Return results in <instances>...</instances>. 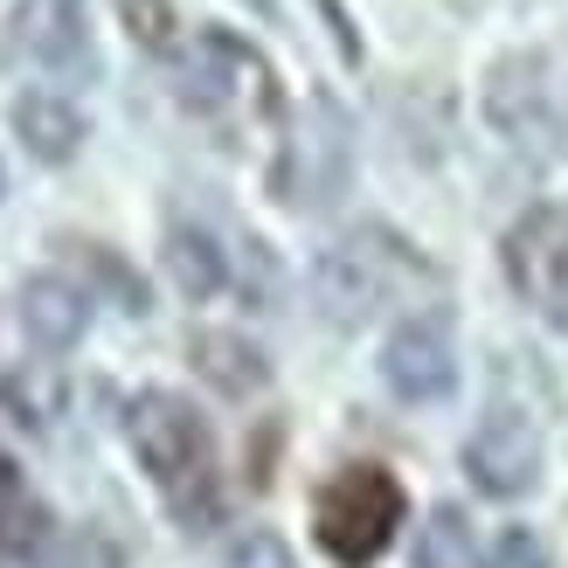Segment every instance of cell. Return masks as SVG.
<instances>
[{
	"instance_id": "15",
	"label": "cell",
	"mask_w": 568,
	"mask_h": 568,
	"mask_svg": "<svg viewBox=\"0 0 568 568\" xmlns=\"http://www.w3.org/2000/svg\"><path fill=\"white\" fill-rule=\"evenodd\" d=\"M471 561V527L458 506H437L416 534V568H465Z\"/></svg>"
},
{
	"instance_id": "20",
	"label": "cell",
	"mask_w": 568,
	"mask_h": 568,
	"mask_svg": "<svg viewBox=\"0 0 568 568\" xmlns=\"http://www.w3.org/2000/svg\"><path fill=\"white\" fill-rule=\"evenodd\" d=\"M486 568H548V555L527 527H499L493 548H486Z\"/></svg>"
},
{
	"instance_id": "2",
	"label": "cell",
	"mask_w": 568,
	"mask_h": 568,
	"mask_svg": "<svg viewBox=\"0 0 568 568\" xmlns=\"http://www.w3.org/2000/svg\"><path fill=\"white\" fill-rule=\"evenodd\" d=\"M430 277V264L416 257V250L395 236V230H347L339 243L320 250V264H312V298L333 326H361L367 312H382L403 284Z\"/></svg>"
},
{
	"instance_id": "6",
	"label": "cell",
	"mask_w": 568,
	"mask_h": 568,
	"mask_svg": "<svg viewBox=\"0 0 568 568\" xmlns=\"http://www.w3.org/2000/svg\"><path fill=\"white\" fill-rule=\"evenodd\" d=\"M506 277H514V292L541 320H568V209L561 202H541L514 222V236H506Z\"/></svg>"
},
{
	"instance_id": "17",
	"label": "cell",
	"mask_w": 568,
	"mask_h": 568,
	"mask_svg": "<svg viewBox=\"0 0 568 568\" xmlns=\"http://www.w3.org/2000/svg\"><path fill=\"white\" fill-rule=\"evenodd\" d=\"M222 568H298V561L271 527H236L230 541H222Z\"/></svg>"
},
{
	"instance_id": "5",
	"label": "cell",
	"mask_w": 568,
	"mask_h": 568,
	"mask_svg": "<svg viewBox=\"0 0 568 568\" xmlns=\"http://www.w3.org/2000/svg\"><path fill=\"white\" fill-rule=\"evenodd\" d=\"M347 166H354V125L333 98H312L298 132L284 139V153L271 166V194L284 209H326L339 187H347Z\"/></svg>"
},
{
	"instance_id": "16",
	"label": "cell",
	"mask_w": 568,
	"mask_h": 568,
	"mask_svg": "<svg viewBox=\"0 0 568 568\" xmlns=\"http://www.w3.org/2000/svg\"><path fill=\"white\" fill-rule=\"evenodd\" d=\"M49 548V506L42 499H14V506H0V555H21V561H36Z\"/></svg>"
},
{
	"instance_id": "14",
	"label": "cell",
	"mask_w": 568,
	"mask_h": 568,
	"mask_svg": "<svg viewBox=\"0 0 568 568\" xmlns=\"http://www.w3.org/2000/svg\"><path fill=\"white\" fill-rule=\"evenodd\" d=\"M166 271L187 298H215L222 284H230V250H222L202 222H174L166 230Z\"/></svg>"
},
{
	"instance_id": "19",
	"label": "cell",
	"mask_w": 568,
	"mask_h": 568,
	"mask_svg": "<svg viewBox=\"0 0 568 568\" xmlns=\"http://www.w3.org/2000/svg\"><path fill=\"white\" fill-rule=\"evenodd\" d=\"M83 264L98 271V284H111V298H119L125 312H146V284H139V271H125L111 250H98V243H83Z\"/></svg>"
},
{
	"instance_id": "3",
	"label": "cell",
	"mask_w": 568,
	"mask_h": 568,
	"mask_svg": "<svg viewBox=\"0 0 568 568\" xmlns=\"http://www.w3.org/2000/svg\"><path fill=\"white\" fill-rule=\"evenodd\" d=\"M403 486H395V471L382 465H347L333 471L320 499H312V534H320V548L339 561V568H367L388 541L395 527H403Z\"/></svg>"
},
{
	"instance_id": "21",
	"label": "cell",
	"mask_w": 568,
	"mask_h": 568,
	"mask_svg": "<svg viewBox=\"0 0 568 568\" xmlns=\"http://www.w3.org/2000/svg\"><path fill=\"white\" fill-rule=\"evenodd\" d=\"M0 395L21 409V423H49L55 416V382H28V375H8L0 382Z\"/></svg>"
},
{
	"instance_id": "10",
	"label": "cell",
	"mask_w": 568,
	"mask_h": 568,
	"mask_svg": "<svg viewBox=\"0 0 568 568\" xmlns=\"http://www.w3.org/2000/svg\"><path fill=\"white\" fill-rule=\"evenodd\" d=\"M14 42L49 70H91V28H83V0H21Z\"/></svg>"
},
{
	"instance_id": "7",
	"label": "cell",
	"mask_w": 568,
	"mask_h": 568,
	"mask_svg": "<svg viewBox=\"0 0 568 568\" xmlns=\"http://www.w3.org/2000/svg\"><path fill=\"white\" fill-rule=\"evenodd\" d=\"M382 382L403 403H444L458 388V347H450V320L444 312H409L382 347Z\"/></svg>"
},
{
	"instance_id": "12",
	"label": "cell",
	"mask_w": 568,
	"mask_h": 568,
	"mask_svg": "<svg viewBox=\"0 0 568 568\" xmlns=\"http://www.w3.org/2000/svg\"><path fill=\"white\" fill-rule=\"evenodd\" d=\"M14 132H21V146L36 153V160L63 166L83 146V111L70 98H55V91H21L14 98Z\"/></svg>"
},
{
	"instance_id": "18",
	"label": "cell",
	"mask_w": 568,
	"mask_h": 568,
	"mask_svg": "<svg viewBox=\"0 0 568 568\" xmlns=\"http://www.w3.org/2000/svg\"><path fill=\"white\" fill-rule=\"evenodd\" d=\"M119 8H125V28H132V36H139V49H174V0H119Z\"/></svg>"
},
{
	"instance_id": "11",
	"label": "cell",
	"mask_w": 568,
	"mask_h": 568,
	"mask_svg": "<svg viewBox=\"0 0 568 568\" xmlns=\"http://www.w3.org/2000/svg\"><path fill=\"white\" fill-rule=\"evenodd\" d=\"M14 305H21V333L36 339V347H49V354L77 347L83 326H91V292H83V284H70V277H55V271L28 277Z\"/></svg>"
},
{
	"instance_id": "24",
	"label": "cell",
	"mask_w": 568,
	"mask_h": 568,
	"mask_svg": "<svg viewBox=\"0 0 568 568\" xmlns=\"http://www.w3.org/2000/svg\"><path fill=\"white\" fill-rule=\"evenodd\" d=\"M0 187H8V174H0Z\"/></svg>"
},
{
	"instance_id": "13",
	"label": "cell",
	"mask_w": 568,
	"mask_h": 568,
	"mask_svg": "<svg viewBox=\"0 0 568 568\" xmlns=\"http://www.w3.org/2000/svg\"><path fill=\"white\" fill-rule=\"evenodd\" d=\"M187 361L202 367L222 395H250V388H264V375H271L264 354L250 347L243 333H222V326H202V333H194V339H187Z\"/></svg>"
},
{
	"instance_id": "9",
	"label": "cell",
	"mask_w": 568,
	"mask_h": 568,
	"mask_svg": "<svg viewBox=\"0 0 568 568\" xmlns=\"http://www.w3.org/2000/svg\"><path fill=\"white\" fill-rule=\"evenodd\" d=\"M486 111H493V125H499L506 139H514V146H548V139H555L548 70L534 63V55H506V63H493Z\"/></svg>"
},
{
	"instance_id": "23",
	"label": "cell",
	"mask_w": 568,
	"mask_h": 568,
	"mask_svg": "<svg viewBox=\"0 0 568 568\" xmlns=\"http://www.w3.org/2000/svg\"><path fill=\"white\" fill-rule=\"evenodd\" d=\"M243 8H257L264 21H277V0H243Z\"/></svg>"
},
{
	"instance_id": "8",
	"label": "cell",
	"mask_w": 568,
	"mask_h": 568,
	"mask_svg": "<svg viewBox=\"0 0 568 568\" xmlns=\"http://www.w3.org/2000/svg\"><path fill=\"white\" fill-rule=\"evenodd\" d=\"M465 471H471V486L493 493V499L534 493V478H541V430H534L527 416H514V409H493L465 437Z\"/></svg>"
},
{
	"instance_id": "4",
	"label": "cell",
	"mask_w": 568,
	"mask_h": 568,
	"mask_svg": "<svg viewBox=\"0 0 568 568\" xmlns=\"http://www.w3.org/2000/svg\"><path fill=\"white\" fill-rule=\"evenodd\" d=\"M181 98L202 119H271L277 111V77L257 55V42L230 28H202L181 55Z\"/></svg>"
},
{
	"instance_id": "22",
	"label": "cell",
	"mask_w": 568,
	"mask_h": 568,
	"mask_svg": "<svg viewBox=\"0 0 568 568\" xmlns=\"http://www.w3.org/2000/svg\"><path fill=\"white\" fill-rule=\"evenodd\" d=\"M28 486H21V471H14V458H8V450H0V506H14Z\"/></svg>"
},
{
	"instance_id": "1",
	"label": "cell",
	"mask_w": 568,
	"mask_h": 568,
	"mask_svg": "<svg viewBox=\"0 0 568 568\" xmlns=\"http://www.w3.org/2000/svg\"><path fill=\"white\" fill-rule=\"evenodd\" d=\"M125 437L139 450V465L153 471V486L166 493V506H174V520L202 534L215 520V444H209V423L194 416L181 395H166V388H146V395H132V409H125Z\"/></svg>"
}]
</instances>
